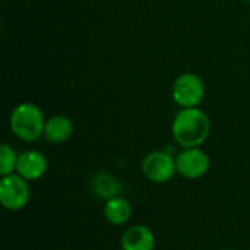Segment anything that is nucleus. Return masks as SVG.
I'll use <instances>...</instances> for the list:
<instances>
[{
  "instance_id": "nucleus-1",
  "label": "nucleus",
  "mask_w": 250,
  "mask_h": 250,
  "mask_svg": "<svg viewBox=\"0 0 250 250\" xmlns=\"http://www.w3.org/2000/svg\"><path fill=\"white\" fill-rule=\"evenodd\" d=\"M211 135V119L199 107L180 108L171 123V136L180 148H201Z\"/></svg>"
},
{
  "instance_id": "nucleus-2",
  "label": "nucleus",
  "mask_w": 250,
  "mask_h": 250,
  "mask_svg": "<svg viewBox=\"0 0 250 250\" xmlns=\"http://www.w3.org/2000/svg\"><path fill=\"white\" fill-rule=\"evenodd\" d=\"M45 122L42 110L34 103L18 104L9 117L12 133L22 142H35L42 138Z\"/></svg>"
},
{
  "instance_id": "nucleus-3",
  "label": "nucleus",
  "mask_w": 250,
  "mask_h": 250,
  "mask_svg": "<svg viewBox=\"0 0 250 250\" xmlns=\"http://www.w3.org/2000/svg\"><path fill=\"white\" fill-rule=\"evenodd\" d=\"M141 170L145 179L151 183L164 185L170 182L177 173L176 157L164 149L151 151L142 158Z\"/></svg>"
},
{
  "instance_id": "nucleus-4",
  "label": "nucleus",
  "mask_w": 250,
  "mask_h": 250,
  "mask_svg": "<svg viewBox=\"0 0 250 250\" xmlns=\"http://www.w3.org/2000/svg\"><path fill=\"white\" fill-rule=\"evenodd\" d=\"M171 97L180 108L199 107L205 98V83L202 78L193 72L182 73L173 83Z\"/></svg>"
},
{
  "instance_id": "nucleus-5",
  "label": "nucleus",
  "mask_w": 250,
  "mask_h": 250,
  "mask_svg": "<svg viewBox=\"0 0 250 250\" xmlns=\"http://www.w3.org/2000/svg\"><path fill=\"white\" fill-rule=\"evenodd\" d=\"M31 199L29 182L18 173L1 176L0 180V202L6 211L16 212L23 209Z\"/></svg>"
},
{
  "instance_id": "nucleus-6",
  "label": "nucleus",
  "mask_w": 250,
  "mask_h": 250,
  "mask_svg": "<svg viewBox=\"0 0 250 250\" xmlns=\"http://www.w3.org/2000/svg\"><path fill=\"white\" fill-rule=\"evenodd\" d=\"M211 168L209 155L202 148H182L176 155L177 174L188 180L202 179Z\"/></svg>"
},
{
  "instance_id": "nucleus-7",
  "label": "nucleus",
  "mask_w": 250,
  "mask_h": 250,
  "mask_svg": "<svg viewBox=\"0 0 250 250\" xmlns=\"http://www.w3.org/2000/svg\"><path fill=\"white\" fill-rule=\"evenodd\" d=\"M48 170V160L47 157L37 149H28L19 154L16 173L28 182H37Z\"/></svg>"
},
{
  "instance_id": "nucleus-8",
  "label": "nucleus",
  "mask_w": 250,
  "mask_h": 250,
  "mask_svg": "<svg viewBox=\"0 0 250 250\" xmlns=\"http://www.w3.org/2000/svg\"><path fill=\"white\" fill-rule=\"evenodd\" d=\"M155 234L144 224L127 227L120 237L122 250H155Z\"/></svg>"
},
{
  "instance_id": "nucleus-9",
  "label": "nucleus",
  "mask_w": 250,
  "mask_h": 250,
  "mask_svg": "<svg viewBox=\"0 0 250 250\" xmlns=\"http://www.w3.org/2000/svg\"><path fill=\"white\" fill-rule=\"evenodd\" d=\"M73 135V123L67 116L54 114L47 119L42 138L53 145L66 144Z\"/></svg>"
},
{
  "instance_id": "nucleus-10",
  "label": "nucleus",
  "mask_w": 250,
  "mask_h": 250,
  "mask_svg": "<svg viewBox=\"0 0 250 250\" xmlns=\"http://www.w3.org/2000/svg\"><path fill=\"white\" fill-rule=\"evenodd\" d=\"M89 186L94 195L103 201L120 196L122 193V183L108 171H97L95 174H92Z\"/></svg>"
},
{
  "instance_id": "nucleus-11",
  "label": "nucleus",
  "mask_w": 250,
  "mask_h": 250,
  "mask_svg": "<svg viewBox=\"0 0 250 250\" xmlns=\"http://www.w3.org/2000/svg\"><path fill=\"white\" fill-rule=\"evenodd\" d=\"M103 212H104V218L108 224L122 227V226L127 224L129 220L132 218V205L126 198L116 196V198L105 201Z\"/></svg>"
},
{
  "instance_id": "nucleus-12",
  "label": "nucleus",
  "mask_w": 250,
  "mask_h": 250,
  "mask_svg": "<svg viewBox=\"0 0 250 250\" xmlns=\"http://www.w3.org/2000/svg\"><path fill=\"white\" fill-rule=\"evenodd\" d=\"M18 158H19V154H16V151L9 144H1V146H0V176H7V174L16 173Z\"/></svg>"
},
{
  "instance_id": "nucleus-13",
  "label": "nucleus",
  "mask_w": 250,
  "mask_h": 250,
  "mask_svg": "<svg viewBox=\"0 0 250 250\" xmlns=\"http://www.w3.org/2000/svg\"><path fill=\"white\" fill-rule=\"evenodd\" d=\"M248 1H249V3H250V0H248Z\"/></svg>"
}]
</instances>
